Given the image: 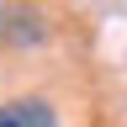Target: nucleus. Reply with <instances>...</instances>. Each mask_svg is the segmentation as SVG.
Wrapping results in <instances>:
<instances>
[{"label": "nucleus", "mask_w": 127, "mask_h": 127, "mask_svg": "<svg viewBox=\"0 0 127 127\" xmlns=\"http://www.w3.org/2000/svg\"><path fill=\"white\" fill-rule=\"evenodd\" d=\"M48 37V21L32 5H5L0 11V42H11V48H37Z\"/></svg>", "instance_id": "nucleus-1"}, {"label": "nucleus", "mask_w": 127, "mask_h": 127, "mask_svg": "<svg viewBox=\"0 0 127 127\" xmlns=\"http://www.w3.org/2000/svg\"><path fill=\"white\" fill-rule=\"evenodd\" d=\"M0 127H58V111L42 95H16L0 106Z\"/></svg>", "instance_id": "nucleus-2"}]
</instances>
